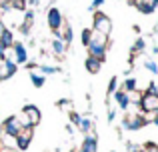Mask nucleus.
I'll list each match as a JSON object with an SVG mask.
<instances>
[{
	"label": "nucleus",
	"instance_id": "obj_1",
	"mask_svg": "<svg viewBox=\"0 0 158 152\" xmlns=\"http://www.w3.org/2000/svg\"><path fill=\"white\" fill-rule=\"evenodd\" d=\"M92 30L94 32H100V34H104V36H110V32H112V20H110V16L104 14V12H94V16H92Z\"/></svg>",
	"mask_w": 158,
	"mask_h": 152
},
{
	"label": "nucleus",
	"instance_id": "obj_2",
	"mask_svg": "<svg viewBox=\"0 0 158 152\" xmlns=\"http://www.w3.org/2000/svg\"><path fill=\"white\" fill-rule=\"evenodd\" d=\"M20 122H22V126H32L34 128L36 124H40V118H42V114H40V110L36 108L34 104H26L22 108V114H20Z\"/></svg>",
	"mask_w": 158,
	"mask_h": 152
},
{
	"label": "nucleus",
	"instance_id": "obj_3",
	"mask_svg": "<svg viewBox=\"0 0 158 152\" xmlns=\"http://www.w3.org/2000/svg\"><path fill=\"white\" fill-rule=\"evenodd\" d=\"M146 116H144L142 112H130V114H126L124 116V120H122V126L126 130H138V128H142V126H146Z\"/></svg>",
	"mask_w": 158,
	"mask_h": 152
},
{
	"label": "nucleus",
	"instance_id": "obj_4",
	"mask_svg": "<svg viewBox=\"0 0 158 152\" xmlns=\"http://www.w3.org/2000/svg\"><path fill=\"white\" fill-rule=\"evenodd\" d=\"M138 108L142 110V114H152L154 110H158V96L156 94L144 92L142 98H140V102H138Z\"/></svg>",
	"mask_w": 158,
	"mask_h": 152
},
{
	"label": "nucleus",
	"instance_id": "obj_5",
	"mask_svg": "<svg viewBox=\"0 0 158 152\" xmlns=\"http://www.w3.org/2000/svg\"><path fill=\"white\" fill-rule=\"evenodd\" d=\"M32 136H34V128L32 126H22L20 132L16 134V146H18V150H26L28 144L32 142Z\"/></svg>",
	"mask_w": 158,
	"mask_h": 152
},
{
	"label": "nucleus",
	"instance_id": "obj_6",
	"mask_svg": "<svg viewBox=\"0 0 158 152\" xmlns=\"http://www.w3.org/2000/svg\"><path fill=\"white\" fill-rule=\"evenodd\" d=\"M46 22H48V28H50L52 32H56L58 28L62 26V22H64V18H62V12L58 10L56 6H52L50 10H48V14H46Z\"/></svg>",
	"mask_w": 158,
	"mask_h": 152
},
{
	"label": "nucleus",
	"instance_id": "obj_7",
	"mask_svg": "<svg viewBox=\"0 0 158 152\" xmlns=\"http://www.w3.org/2000/svg\"><path fill=\"white\" fill-rule=\"evenodd\" d=\"M20 128H22V122H20L18 116H8L2 124V132L10 134V136H16V134L20 132Z\"/></svg>",
	"mask_w": 158,
	"mask_h": 152
},
{
	"label": "nucleus",
	"instance_id": "obj_8",
	"mask_svg": "<svg viewBox=\"0 0 158 152\" xmlns=\"http://www.w3.org/2000/svg\"><path fill=\"white\" fill-rule=\"evenodd\" d=\"M8 50H12V54H14V60H12V62H16V64L28 62V50H26V46H24L22 42H14Z\"/></svg>",
	"mask_w": 158,
	"mask_h": 152
},
{
	"label": "nucleus",
	"instance_id": "obj_9",
	"mask_svg": "<svg viewBox=\"0 0 158 152\" xmlns=\"http://www.w3.org/2000/svg\"><path fill=\"white\" fill-rule=\"evenodd\" d=\"M14 74H16V62L4 58L2 66H0V80H8V78L14 76Z\"/></svg>",
	"mask_w": 158,
	"mask_h": 152
},
{
	"label": "nucleus",
	"instance_id": "obj_10",
	"mask_svg": "<svg viewBox=\"0 0 158 152\" xmlns=\"http://www.w3.org/2000/svg\"><path fill=\"white\" fill-rule=\"evenodd\" d=\"M98 150V142H96V136H90V134H86V138H84V142H82V146H80V152H96Z\"/></svg>",
	"mask_w": 158,
	"mask_h": 152
},
{
	"label": "nucleus",
	"instance_id": "obj_11",
	"mask_svg": "<svg viewBox=\"0 0 158 152\" xmlns=\"http://www.w3.org/2000/svg\"><path fill=\"white\" fill-rule=\"evenodd\" d=\"M114 100H116V104H118L120 110H128L130 108V100H128V94L124 92V90H116L114 92Z\"/></svg>",
	"mask_w": 158,
	"mask_h": 152
},
{
	"label": "nucleus",
	"instance_id": "obj_12",
	"mask_svg": "<svg viewBox=\"0 0 158 152\" xmlns=\"http://www.w3.org/2000/svg\"><path fill=\"white\" fill-rule=\"evenodd\" d=\"M0 42H2V46L8 50V48H10L12 44L16 42V40H14V32H12L10 28H4V32L0 34Z\"/></svg>",
	"mask_w": 158,
	"mask_h": 152
},
{
	"label": "nucleus",
	"instance_id": "obj_13",
	"mask_svg": "<svg viewBox=\"0 0 158 152\" xmlns=\"http://www.w3.org/2000/svg\"><path fill=\"white\" fill-rule=\"evenodd\" d=\"M84 66H86V70H88L90 74H98V72H100L102 62H100V60H96V58H92V56H88L86 62H84Z\"/></svg>",
	"mask_w": 158,
	"mask_h": 152
},
{
	"label": "nucleus",
	"instance_id": "obj_14",
	"mask_svg": "<svg viewBox=\"0 0 158 152\" xmlns=\"http://www.w3.org/2000/svg\"><path fill=\"white\" fill-rule=\"evenodd\" d=\"M134 6L138 8V10L142 12V14H152V12L156 10V4L152 2V0H146V2H136Z\"/></svg>",
	"mask_w": 158,
	"mask_h": 152
},
{
	"label": "nucleus",
	"instance_id": "obj_15",
	"mask_svg": "<svg viewBox=\"0 0 158 152\" xmlns=\"http://www.w3.org/2000/svg\"><path fill=\"white\" fill-rule=\"evenodd\" d=\"M52 50H54V54H56V56H62L66 52V42L62 38H54L52 40Z\"/></svg>",
	"mask_w": 158,
	"mask_h": 152
},
{
	"label": "nucleus",
	"instance_id": "obj_16",
	"mask_svg": "<svg viewBox=\"0 0 158 152\" xmlns=\"http://www.w3.org/2000/svg\"><path fill=\"white\" fill-rule=\"evenodd\" d=\"M30 80H32V84H34L36 88H42L44 82H46V76L40 74V72H36V70H30Z\"/></svg>",
	"mask_w": 158,
	"mask_h": 152
},
{
	"label": "nucleus",
	"instance_id": "obj_17",
	"mask_svg": "<svg viewBox=\"0 0 158 152\" xmlns=\"http://www.w3.org/2000/svg\"><path fill=\"white\" fill-rule=\"evenodd\" d=\"M138 86H136V78H126L122 84V90L124 92H132V90H136Z\"/></svg>",
	"mask_w": 158,
	"mask_h": 152
},
{
	"label": "nucleus",
	"instance_id": "obj_18",
	"mask_svg": "<svg viewBox=\"0 0 158 152\" xmlns=\"http://www.w3.org/2000/svg\"><path fill=\"white\" fill-rule=\"evenodd\" d=\"M78 128H80L84 134H90V130H92V120H90V118H82L80 124H78Z\"/></svg>",
	"mask_w": 158,
	"mask_h": 152
},
{
	"label": "nucleus",
	"instance_id": "obj_19",
	"mask_svg": "<svg viewBox=\"0 0 158 152\" xmlns=\"http://www.w3.org/2000/svg\"><path fill=\"white\" fill-rule=\"evenodd\" d=\"M126 94H128V100H130V104H136V106H138L140 98H142V92H138V88H136V90H132V92H126Z\"/></svg>",
	"mask_w": 158,
	"mask_h": 152
},
{
	"label": "nucleus",
	"instance_id": "obj_20",
	"mask_svg": "<svg viewBox=\"0 0 158 152\" xmlns=\"http://www.w3.org/2000/svg\"><path fill=\"white\" fill-rule=\"evenodd\" d=\"M38 70H40V74H44V76H46V74H56V72H58V68H56V66H46V64H40V66H38Z\"/></svg>",
	"mask_w": 158,
	"mask_h": 152
},
{
	"label": "nucleus",
	"instance_id": "obj_21",
	"mask_svg": "<svg viewBox=\"0 0 158 152\" xmlns=\"http://www.w3.org/2000/svg\"><path fill=\"white\" fill-rule=\"evenodd\" d=\"M144 46H146V42H144V40L142 38H138V40H136V42H134V46H132V54H138V52H142L144 50Z\"/></svg>",
	"mask_w": 158,
	"mask_h": 152
},
{
	"label": "nucleus",
	"instance_id": "obj_22",
	"mask_svg": "<svg viewBox=\"0 0 158 152\" xmlns=\"http://www.w3.org/2000/svg\"><path fill=\"white\" fill-rule=\"evenodd\" d=\"M144 68H146L148 72H152V74H158V64L154 60H146V62H144Z\"/></svg>",
	"mask_w": 158,
	"mask_h": 152
},
{
	"label": "nucleus",
	"instance_id": "obj_23",
	"mask_svg": "<svg viewBox=\"0 0 158 152\" xmlns=\"http://www.w3.org/2000/svg\"><path fill=\"white\" fill-rule=\"evenodd\" d=\"M90 38H92V30H90V28H84V30H82V44H84V46H88V44H90Z\"/></svg>",
	"mask_w": 158,
	"mask_h": 152
},
{
	"label": "nucleus",
	"instance_id": "obj_24",
	"mask_svg": "<svg viewBox=\"0 0 158 152\" xmlns=\"http://www.w3.org/2000/svg\"><path fill=\"white\" fill-rule=\"evenodd\" d=\"M116 88H118V78L112 76V78H110V82H108V94H114V92H116Z\"/></svg>",
	"mask_w": 158,
	"mask_h": 152
},
{
	"label": "nucleus",
	"instance_id": "obj_25",
	"mask_svg": "<svg viewBox=\"0 0 158 152\" xmlns=\"http://www.w3.org/2000/svg\"><path fill=\"white\" fill-rule=\"evenodd\" d=\"M80 120H82V116L78 112H70V122H72V124H80Z\"/></svg>",
	"mask_w": 158,
	"mask_h": 152
},
{
	"label": "nucleus",
	"instance_id": "obj_26",
	"mask_svg": "<svg viewBox=\"0 0 158 152\" xmlns=\"http://www.w3.org/2000/svg\"><path fill=\"white\" fill-rule=\"evenodd\" d=\"M102 4H104V0H92V4L88 6V10H90V12H92V10H98Z\"/></svg>",
	"mask_w": 158,
	"mask_h": 152
},
{
	"label": "nucleus",
	"instance_id": "obj_27",
	"mask_svg": "<svg viewBox=\"0 0 158 152\" xmlns=\"http://www.w3.org/2000/svg\"><path fill=\"white\" fill-rule=\"evenodd\" d=\"M144 152H158V144H154V142H146V150Z\"/></svg>",
	"mask_w": 158,
	"mask_h": 152
},
{
	"label": "nucleus",
	"instance_id": "obj_28",
	"mask_svg": "<svg viewBox=\"0 0 158 152\" xmlns=\"http://www.w3.org/2000/svg\"><path fill=\"white\" fill-rule=\"evenodd\" d=\"M0 152H18V148L16 146H2L0 144Z\"/></svg>",
	"mask_w": 158,
	"mask_h": 152
},
{
	"label": "nucleus",
	"instance_id": "obj_29",
	"mask_svg": "<svg viewBox=\"0 0 158 152\" xmlns=\"http://www.w3.org/2000/svg\"><path fill=\"white\" fill-rule=\"evenodd\" d=\"M58 108H70V100H58Z\"/></svg>",
	"mask_w": 158,
	"mask_h": 152
},
{
	"label": "nucleus",
	"instance_id": "obj_30",
	"mask_svg": "<svg viewBox=\"0 0 158 152\" xmlns=\"http://www.w3.org/2000/svg\"><path fill=\"white\" fill-rule=\"evenodd\" d=\"M116 118V110H108V122H112Z\"/></svg>",
	"mask_w": 158,
	"mask_h": 152
},
{
	"label": "nucleus",
	"instance_id": "obj_31",
	"mask_svg": "<svg viewBox=\"0 0 158 152\" xmlns=\"http://www.w3.org/2000/svg\"><path fill=\"white\" fill-rule=\"evenodd\" d=\"M4 32V24H2V20H0V34Z\"/></svg>",
	"mask_w": 158,
	"mask_h": 152
},
{
	"label": "nucleus",
	"instance_id": "obj_32",
	"mask_svg": "<svg viewBox=\"0 0 158 152\" xmlns=\"http://www.w3.org/2000/svg\"><path fill=\"white\" fill-rule=\"evenodd\" d=\"M2 62H4V56H0V66H2Z\"/></svg>",
	"mask_w": 158,
	"mask_h": 152
},
{
	"label": "nucleus",
	"instance_id": "obj_33",
	"mask_svg": "<svg viewBox=\"0 0 158 152\" xmlns=\"http://www.w3.org/2000/svg\"><path fill=\"white\" fill-rule=\"evenodd\" d=\"M152 2H154V4H156V6H158V0H152Z\"/></svg>",
	"mask_w": 158,
	"mask_h": 152
}]
</instances>
